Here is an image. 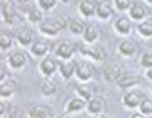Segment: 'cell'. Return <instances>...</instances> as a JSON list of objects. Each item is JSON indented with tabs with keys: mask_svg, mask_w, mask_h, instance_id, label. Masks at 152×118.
Masks as SVG:
<instances>
[{
	"mask_svg": "<svg viewBox=\"0 0 152 118\" xmlns=\"http://www.w3.org/2000/svg\"><path fill=\"white\" fill-rule=\"evenodd\" d=\"M69 18L67 17H58V18H45V20L37 25L39 32L45 37H55L61 31L67 29Z\"/></svg>",
	"mask_w": 152,
	"mask_h": 118,
	"instance_id": "6da1fadb",
	"label": "cell"
},
{
	"mask_svg": "<svg viewBox=\"0 0 152 118\" xmlns=\"http://www.w3.org/2000/svg\"><path fill=\"white\" fill-rule=\"evenodd\" d=\"M78 53L80 54V56L89 59L90 61L96 62V63H103L107 60V51L98 43H96V44L84 43L78 48Z\"/></svg>",
	"mask_w": 152,
	"mask_h": 118,
	"instance_id": "7a4b0ae2",
	"label": "cell"
},
{
	"mask_svg": "<svg viewBox=\"0 0 152 118\" xmlns=\"http://www.w3.org/2000/svg\"><path fill=\"white\" fill-rule=\"evenodd\" d=\"M28 64H29V56L23 50H15L10 53L6 57L7 69L19 72L23 70L25 67H28Z\"/></svg>",
	"mask_w": 152,
	"mask_h": 118,
	"instance_id": "3957f363",
	"label": "cell"
},
{
	"mask_svg": "<svg viewBox=\"0 0 152 118\" xmlns=\"http://www.w3.org/2000/svg\"><path fill=\"white\" fill-rule=\"evenodd\" d=\"M77 51V46L69 39H62L54 48V55L58 60H73V56Z\"/></svg>",
	"mask_w": 152,
	"mask_h": 118,
	"instance_id": "277c9868",
	"label": "cell"
},
{
	"mask_svg": "<svg viewBox=\"0 0 152 118\" xmlns=\"http://www.w3.org/2000/svg\"><path fill=\"white\" fill-rule=\"evenodd\" d=\"M144 81V79L141 75L139 74H134V73H124L119 80L115 83L119 90L122 91H129L133 90L135 87H138L139 85H141Z\"/></svg>",
	"mask_w": 152,
	"mask_h": 118,
	"instance_id": "5b68a950",
	"label": "cell"
},
{
	"mask_svg": "<svg viewBox=\"0 0 152 118\" xmlns=\"http://www.w3.org/2000/svg\"><path fill=\"white\" fill-rule=\"evenodd\" d=\"M102 74L103 79L108 83H116L119 77L124 74L122 66L116 61H109L105 62L102 67Z\"/></svg>",
	"mask_w": 152,
	"mask_h": 118,
	"instance_id": "8992f818",
	"label": "cell"
},
{
	"mask_svg": "<svg viewBox=\"0 0 152 118\" xmlns=\"http://www.w3.org/2000/svg\"><path fill=\"white\" fill-rule=\"evenodd\" d=\"M50 51H52V43L47 41V39H37L29 48V55L39 60L49 56Z\"/></svg>",
	"mask_w": 152,
	"mask_h": 118,
	"instance_id": "52a82bcc",
	"label": "cell"
},
{
	"mask_svg": "<svg viewBox=\"0 0 152 118\" xmlns=\"http://www.w3.org/2000/svg\"><path fill=\"white\" fill-rule=\"evenodd\" d=\"M58 66H59V60L47 56L40 60L39 62V73L43 76V79L48 77L52 79L56 73H58Z\"/></svg>",
	"mask_w": 152,
	"mask_h": 118,
	"instance_id": "ba28073f",
	"label": "cell"
},
{
	"mask_svg": "<svg viewBox=\"0 0 152 118\" xmlns=\"http://www.w3.org/2000/svg\"><path fill=\"white\" fill-rule=\"evenodd\" d=\"M118 54L125 59H132L134 57L139 51L138 43L132 38H124L118 44Z\"/></svg>",
	"mask_w": 152,
	"mask_h": 118,
	"instance_id": "9c48e42d",
	"label": "cell"
},
{
	"mask_svg": "<svg viewBox=\"0 0 152 118\" xmlns=\"http://www.w3.org/2000/svg\"><path fill=\"white\" fill-rule=\"evenodd\" d=\"M142 99H144V94L140 91L133 88V90L126 91V93L121 98V103L128 110H138Z\"/></svg>",
	"mask_w": 152,
	"mask_h": 118,
	"instance_id": "30bf717a",
	"label": "cell"
},
{
	"mask_svg": "<svg viewBox=\"0 0 152 118\" xmlns=\"http://www.w3.org/2000/svg\"><path fill=\"white\" fill-rule=\"evenodd\" d=\"M86 113L91 117H98L105 114L107 111V100L102 97H92L86 105Z\"/></svg>",
	"mask_w": 152,
	"mask_h": 118,
	"instance_id": "8fae6325",
	"label": "cell"
},
{
	"mask_svg": "<svg viewBox=\"0 0 152 118\" xmlns=\"http://www.w3.org/2000/svg\"><path fill=\"white\" fill-rule=\"evenodd\" d=\"M113 30L119 36L127 37L133 30V20L128 16H120L113 23Z\"/></svg>",
	"mask_w": 152,
	"mask_h": 118,
	"instance_id": "7c38bea8",
	"label": "cell"
},
{
	"mask_svg": "<svg viewBox=\"0 0 152 118\" xmlns=\"http://www.w3.org/2000/svg\"><path fill=\"white\" fill-rule=\"evenodd\" d=\"M74 77L79 83H89L94 77V67L88 61H79L75 67V75Z\"/></svg>",
	"mask_w": 152,
	"mask_h": 118,
	"instance_id": "4fadbf2b",
	"label": "cell"
},
{
	"mask_svg": "<svg viewBox=\"0 0 152 118\" xmlns=\"http://www.w3.org/2000/svg\"><path fill=\"white\" fill-rule=\"evenodd\" d=\"M86 105H88V101L85 99L75 96V97L69 98L66 101L65 107H64V112L66 114H68V116L75 114V113H80V112L86 110Z\"/></svg>",
	"mask_w": 152,
	"mask_h": 118,
	"instance_id": "5bb4252c",
	"label": "cell"
},
{
	"mask_svg": "<svg viewBox=\"0 0 152 118\" xmlns=\"http://www.w3.org/2000/svg\"><path fill=\"white\" fill-rule=\"evenodd\" d=\"M75 63L73 60H59V66H58V74L62 80H71L75 75Z\"/></svg>",
	"mask_w": 152,
	"mask_h": 118,
	"instance_id": "9a60e30c",
	"label": "cell"
},
{
	"mask_svg": "<svg viewBox=\"0 0 152 118\" xmlns=\"http://www.w3.org/2000/svg\"><path fill=\"white\" fill-rule=\"evenodd\" d=\"M148 16V9L145 3H134L128 11V17L137 23L145 20Z\"/></svg>",
	"mask_w": 152,
	"mask_h": 118,
	"instance_id": "2e32d148",
	"label": "cell"
},
{
	"mask_svg": "<svg viewBox=\"0 0 152 118\" xmlns=\"http://www.w3.org/2000/svg\"><path fill=\"white\" fill-rule=\"evenodd\" d=\"M97 5H98L97 0H80L77 5V10L83 18H91L95 17L96 14Z\"/></svg>",
	"mask_w": 152,
	"mask_h": 118,
	"instance_id": "e0dca14e",
	"label": "cell"
},
{
	"mask_svg": "<svg viewBox=\"0 0 152 118\" xmlns=\"http://www.w3.org/2000/svg\"><path fill=\"white\" fill-rule=\"evenodd\" d=\"M17 86L18 84L13 77L1 81L0 83V98L5 100H10L11 98H13L17 93Z\"/></svg>",
	"mask_w": 152,
	"mask_h": 118,
	"instance_id": "ac0fdd59",
	"label": "cell"
},
{
	"mask_svg": "<svg viewBox=\"0 0 152 118\" xmlns=\"http://www.w3.org/2000/svg\"><path fill=\"white\" fill-rule=\"evenodd\" d=\"M35 41L36 39L34 37L32 31L28 28H22L16 35V42L23 49H29Z\"/></svg>",
	"mask_w": 152,
	"mask_h": 118,
	"instance_id": "d6986e66",
	"label": "cell"
},
{
	"mask_svg": "<svg viewBox=\"0 0 152 118\" xmlns=\"http://www.w3.org/2000/svg\"><path fill=\"white\" fill-rule=\"evenodd\" d=\"M114 12H115V9L113 4L107 1H98L95 17L102 22H109L114 17Z\"/></svg>",
	"mask_w": 152,
	"mask_h": 118,
	"instance_id": "ffe728a7",
	"label": "cell"
},
{
	"mask_svg": "<svg viewBox=\"0 0 152 118\" xmlns=\"http://www.w3.org/2000/svg\"><path fill=\"white\" fill-rule=\"evenodd\" d=\"M26 117L29 118H49L50 109L42 104H31L26 110Z\"/></svg>",
	"mask_w": 152,
	"mask_h": 118,
	"instance_id": "44dd1931",
	"label": "cell"
},
{
	"mask_svg": "<svg viewBox=\"0 0 152 118\" xmlns=\"http://www.w3.org/2000/svg\"><path fill=\"white\" fill-rule=\"evenodd\" d=\"M83 42L86 44H96L101 38V30L96 24H88L84 33L82 35Z\"/></svg>",
	"mask_w": 152,
	"mask_h": 118,
	"instance_id": "7402d4cb",
	"label": "cell"
},
{
	"mask_svg": "<svg viewBox=\"0 0 152 118\" xmlns=\"http://www.w3.org/2000/svg\"><path fill=\"white\" fill-rule=\"evenodd\" d=\"M25 19L31 25H40L45 20V13L37 4H35L25 11Z\"/></svg>",
	"mask_w": 152,
	"mask_h": 118,
	"instance_id": "603a6c76",
	"label": "cell"
},
{
	"mask_svg": "<svg viewBox=\"0 0 152 118\" xmlns=\"http://www.w3.org/2000/svg\"><path fill=\"white\" fill-rule=\"evenodd\" d=\"M1 17L4 19V22L12 24L17 20L18 17V12L13 5V3L10 4H1Z\"/></svg>",
	"mask_w": 152,
	"mask_h": 118,
	"instance_id": "cb8c5ba5",
	"label": "cell"
},
{
	"mask_svg": "<svg viewBox=\"0 0 152 118\" xmlns=\"http://www.w3.org/2000/svg\"><path fill=\"white\" fill-rule=\"evenodd\" d=\"M86 25L84 20L78 19V18H69L68 20V25H67V30L74 35V36H82L86 29Z\"/></svg>",
	"mask_w": 152,
	"mask_h": 118,
	"instance_id": "d4e9b609",
	"label": "cell"
},
{
	"mask_svg": "<svg viewBox=\"0 0 152 118\" xmlns=\"http://www.w3.org/2000/svg\"><path fill=\"white\" fill-rule=\"evenodd\" d=\"M74 92H75V96L85 99L86 101H89L92 97H95L94 88L91 85H89V83H79L77 86H75Z\"/></svg>",
	"mask_w": 152,
	"mask_h": 118,
	"instance_id": "484cf974",
	"label": "cell"
},
{
	"mask_svg": "<svg viewBox=\"0 0 152 118\" xmlns=\"http://www.w3.org/2000/svg\"><path fill=\"white\" fill-rule=\"evenodd\" d=\"M138 35L144 39H152V19H145L138 23L137 26Z\"/></svg>",
	"mask_w": 152,
	"mask_h": 118,
	"instance_id": "4316f807",
	"label": "cell"
},
{
	"mask_svg": "<svg viewBox=\"0 0 152 118\" xmlns=\"http://www.w3.org/2000/svg\"><path fill=\"white\" fill-rule=\"evenodd\" d=\"M58 92V87H56V84L52 80V79H43V81L41 84V93L43 97L46 98H50V97H54Z\"/></svg>",
	"mask_w": 152,
	"mask_h": 118,
	"instance_id": "83f0119b",
	"label": "cell"
},
{
	"mask_svg": "<svg viewBox=\"0 0 152 118\" xmlns=\"http://www.w3.org/2000/svg\"><path fill=\"white\" fill-rule=\"evenodd\" d=\"M13 46V37L12 35L6 31V30H1L0 32V48H1L3 51H6V50H10Z\"/></svg>",
	"mask_w": 152,
	"mask_h": 118,
	"instance_id": "f1b7e54d",
	"label": "cell"
},
{
	"mask_svg": "<svg viewBox=\"0 0 152 118\" xmlns=\"http://www.w3.org/2000/svg\"><path fill=\"white\" fill-rule=\"evenodd\" d=\"M111 4L116 12H128L134 3L133 0H113Z\"/></svg>",
	"mask_w": 152,
	"mask_h": 118,
	"instance_id": "f546056e",
	"label": "cell"
},
{
	"mask_svg": "<svg viewBox=\"0 0 152 118\" xmlns=\"http://www.w3.org/2000/svg\"><path fill=\"white\" fill-rule=\"evenodd\" d=\"M138 111L141 112L142 114H145L146 117H151L152 116V98L144 97Z\"/></svg>",
	"mask_w": 152,
	"mask_h": 118,
	"instance_id": "4dcf8cb0",
	"label": "cell"
},
{
	"mask_svg": "<svg viewBox=\"0 0 152 118\" xmlns=\"http://www.w3.org/2000/svg\"><path fill=\"white\" fill-rule=\"evenodd\" d=\"M58 1L59 0H36V4L43 12H48L58 6Z\"/></svg>",
	"mask_w": 152,
	"mask_h": 118,
	"instance_id": "1f68e13d",
	"label": "cell"
},
{
	"mask_svg": "<svg viewBox=\"0 0 152 118\" xmlns=\"http://www.w3.org/2000/svg\"><path fill=\"white\" fill-rule=\"evenodd\" d=\"M139 64L142 69H147L152 67V50H146L140 55Z\"/></svg>",
	"mask_w": 152,
	"mask_h": 118,
	"instance_id": "d6a6232c",
	"label": "cell"
},
{
	"mask_svg": "<svg viewBox=\"0 0 152 118\" xmlns=\"http://www.w3.org/2000/svg\"><path fill=\"white\" fill-rule=\"evenodd\" d=\"M11 109H12V106H11L10 101L1 99V104H0V117H5L6 114H9Z\"/></svg>",
	"mask_w": 152,
	"mask_h": 118,
	"instance_id": "836d02e7",
	"label": "cell"
},
{
	"mask_svg": "<svg viewBox=\"0 0 152 118\" xmlns=\"http://www.w3.org/2000/svg\"><path fill=\"white\" fill-rule=\"evenodd\" d=\"M144 77L146 79V80H148V81L152 83V67L145 69V72H144Z\"/></svg>",
	"mask_w": 152,
	"mask_h": 118,
	"instance_id": "e575fe53",
	"label": "cell"
},
{
	"mask_svg": "<svg viewBox=\"0 0 152 118\" xmlns=\"http://www.w3.org/2000/svg\"><path fill=\"white\" fill-rule=\"evenodd\" d=\"M128 118H148V117H146L145 114H142L141 112H139V111H138V112L132 113V114H131Z\"/></svg>",
	"mask_w": 152,
	"mask_h": 118,
	"instance_id": "d590c367",
	"label": "cell"
},
{
	"mask_svg": "<svg viewBox=\"0 0 152 118\" xmlns=\"http://www.w3.org/2000/svg\"><path fill=\"white\" fill-rule=\"evenodd\" d=\"M142 3H145L146 5H150V6H152V0H142Z\"/></svg>",
	"mask_w": 152,
	"mask_h": 118,
	"instance_id": "8d00e7d4",
	"label": "cell"
},
{
	"mask_svg": "<svg viewBox=\"0 0 152 118\" xmlns=\"http://www.w3.org/2000/svg\"><path fill=\"white\" fill-rule=\"evenodd\" d=\"M94 118H109L107 114H102V116H98V117H94Z\"/></svg>",
	"mask_w": 152,
	"mask_h": 118,
	"instance_id": "74e56055",
	"label": "cell"
},
{
	"mask_svg": "<svg viewBox=\"0 0 152 118\" xmlns=\"http://www.w3.org/2000/svg\"><path fill=\"white\" fill-rule=\"evenodd\" d=\"M59 1H61V3H64V4H67L69 0H59Z\"/></svg>",
	"mask_w": 152,
	"mask_h": 118,
	"instance_id": "f35d334b",
	"label": "cell"
},
{
	"mask_svg": "<svg viewBox=\"0 0 152 118\" xmlns=\"http://www.w3.org/2000/svg\"><path fill=\"white\" fill-rule=\"evenodd\" d=\"M1 118H5V117H1Z\"/></svg>",
	"mask_w": 152,
	"mask_h": 118,
	"instance_id": "ab89813d",
	"label": "cell"
},
{
	"mask_svg": "<svg viewBox=\"0 0 152 118\" xmlns=\"http://www.w3.org/2000/svg\"><path fill=\"white\" fill-rule=\"evenodd\" d=\"M25 118H29V117H25Z\"/></svg>",
	"mask_w": 152,
	"mask_h": 118,
	"instance_id": "60d3db41",
	"label": "cell"
}]
</instances>
